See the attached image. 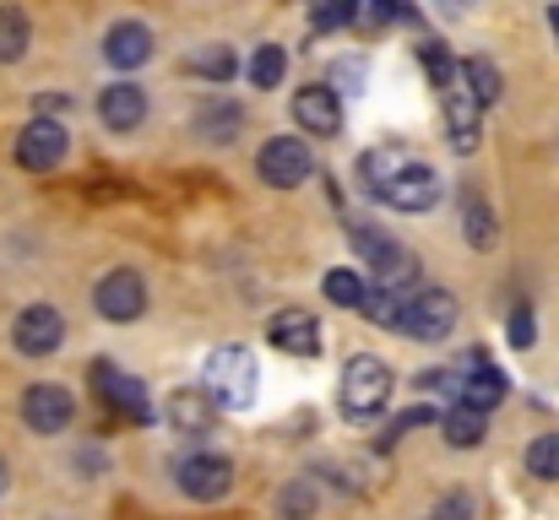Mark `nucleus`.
<instances>
[{
  "label": "nucleus",
  "instance_id": "nucleus-1",
  "mask_svg": "<svg viewBox=\"0 0 559 520\" xmlns=\"http://www.w3.org/2000/svg\"><path fill=\"white\" fill-rule=\"evenodd\" d=\"M255 385H261V368L250 347H217L201 368V390L217 401V412H245L255 401Z\"/></svg>",
  "mask_w": 559,
  "mask_h": 520
},
{
  "label": "nucleus",
  "instance_id": "nucleus-2",
  "mask_svg": "<svg viewBox=\"0 0 559 520\" xmlns=\"http://www.w3.org/2000/svg\"><path fill=\"white\" fill-rule=\"evenodd\" d=\"M348 239L359 244V261H370V277L380 293H407L413 282H418V255L413 250H402L391 233H380V228H365V222H354L348 228Z\"/></svg>",
  "mask_w": 559,
  "mask_h": 520
},
{
  "label": "nucleus",
  "instance_id": "nucleus-3",
  "mask_svg": "<svg viewBox=\"0 0 559 520\" xmlns=\"http://www.w3.org/2000/svg\"><path fill=\"white\" fill-rule=\"evenodd\" d=\"M337 401H343V418H374L385 401H391V368L370 358V352H359V358H348L343 363V385H337Z\"/></svg>",
  "mask_w": 559,
  "mask_h": 520
},
{
  "label": "nucleus",
  "instance_id": "nucleus-4",
  "mask_svg": "<svg viewBox=\"0 0 559 520\" xmlns=\"http://www.w3.org/2000/svg\"><path fill=\"white\" fill-rule=\"evenodd\" d=\"M451 326H456V299H451L445 288L413 293V299L402 304V321H396V331H402V337H418V342H440Z\"/></svg>",
  "mask_w": 559,
  "mask_h": 520
},
{
  "label": "nucleus",
  "instance_id": "nucleus-5",
  "mask_svg": "<svg viewBox=\"0 0 559 520\" xmlns=\"http://www.w3.org/2000/svg\"><path fill=\"white\" fill-rule=\"evenodd\" d=\"M71 418H76V396H71L66 385H55V379L27 385V396H22V423H27L33 434H66Z\"/></svg>",
  "mask_w": 559,
  "mask_h": 520
},
{
  "label": "nucleus",
  "instance_id": "nucleus-6",
  "mask_svg": "<svg viewBox=\"0 0 559 520\" xmlns=\"http://www.w3.org/2000/svg\"><path fill=\"white\" fill-rule=\"evenodd\" d=\"M93 310H98L104 321H115V326L142 321V310H147V282H142L131 266H120V271H109V277L93 288Z\"/></svg>",
  "mask_w": 559,
  "mask_h": 520
},
{
  "label": "nucleus",
  "instance_id": "nucleus-7",
  "mask_svg": "<svg viewBox=\"0 0 559 520\" xmlns=\"http://www.w3.org/2000/svg\"><path fill=\"white\" fill-rule=\"evenodd\" d=\"M11 342H16L22 358H49V352H60V342H66L60 310H55V304H27V310L11 321Z\"/></svg>",
  "mask_w": 559,
  "mask_h": 520
},
{
  "label": "nucleus",
  "instance_id": "nucleus-8",
  "mask_svg": "<svg viewBox=\"0 0 559 520\" xmlns=\"http://www.w3.org/2000/svg\"><path fill=\"white\" fill-rule=\"evenodd\" d=\"M71 153V136H66V125L60 120H27L22 125V136H16V164L27 173H49L60 158Z\"/></svg>",
  "mask_w": 559,
  "mask_h": 520
},
{
  "label": "nucleus",
  "instance_id": "nucleus-9",
  "mask_svg": "<svg viewBox=\"0 0 559 520\" xmlns=\"http://www.w3.org/2000/svg\"><path fill=\"white\" fill-rule=\"evenodd\" d=\"M93 385H98V396H104L126 423H153V401H147V385H142V379L120 374L115 363H93Z\"/></svg>",
  "mask_w": 559,
  "mask_h": 520
},
{
  "label": "nucleus",
  "instance_id": "nucleus-10",
  "mask_svg": "<svg viewBox=\"0 0 559 520\" xmlns=\"http://www.w3.org/2000/svg\"><path fill=\"white\" fill-rule=\"evenodd\" d=\"M261 179L266 184H277V190H294V184H305L310 179V147L299 142V136H272L266 147H261Z\"/></svg>",
  "mask_w": 559,
  "mask_h": 520
},
{
  "label": "nucleus",
  "instance_id": "nucleus-11",
  "mask_svg": "<svg viewBox=\"0 0 559 520\" xmlns=\"http://www.w3.org/2000/svg\"><path fill=\"white\" fill-rule=\"evenodd\" d=\"M180 488H186V499H195V505H217L234 488V467L223 456H186L180 461Z\"/></svg>",
  "mask_w": 559,
  "mask_h": 520
},
{
  "label": "nucleus",
  "instance_id": "nucleus-12",
  "mask_svg": "<svg viewBox=\"0 0 559 520\" xmlns=\"http://www.w3.org/2000/svg\"><path fill=\"white\" fill-rule=\"evenodd\" d=\"M294 120L299 131H316V136H337L343 131V104H337V87L332 82H310L294 93Z\"/></svg>",
  "mask_w": 559,
  "mask_h": 520
},
{
  "label": "nucleus",
  "instance_id": "nucleus-13",
  "mask_svg": "<svg viewBox=\"0 0 559 520\" xmlns=\"http://www.w3.org/2000/svg\"><path fill=\"white\" fill-rule=\"evenodd\" d=\"M266 342L294 352V358H321V326L310 310H277L266 321Z\"/></svg>",
  "mask_w": 559,
  "mask_h": 520
},
{
  "label": "nucleus",
  "instance_id": "nucleus-14",
  "mask_svg": "<svg viewBox=\"0 0 559 520\" xmlns=\"http://www.w3.org/2000/svg\"><path fill=\"white\" fill-rule=\"evenodd\" d=\"M445 131H451V147L467 158L478 153V131H484V104L467 93V82L445 87Z\"/></svg>",
  "mask_w": 559,
  "mask_h": 520
},
{
  "label": "nucleus",
  "instance_id": "nucleus-15",
  "mask_svg": "<svg viewBox=\"0 0 559 520\" xmlns=\"http://www.w3.org/2000/svg\"><path fill=\"white\" fill-rule=\"evenodd\" d=\"M380 201L396 206V211H429V206L440 201V173L429 169V164H407V169L385 184Z\"/></svg>",
  "mask_w": 559,
  "mask_h": 520
},
{
  "label": "nucleus",
  "instance_id": "nucleus-16",
  "mask_svg": "<svg viewBox=\"0 0 559 520\" xmlns=\"http://www.w3.org/2000/svg\"><path fill=\"white\" fill-rule=\"evenodd\" d=\"M98 120L109 125V131H142V120H147V93L136 87V82H109L104 93H98Z\"/></svg>",
  "mask_w": 559,
  "mask_h": 520
},
{
  "label": "nucleus",
  "instance_id": "nucleus-17",
  "mask_svg": "<svg viewBox=\"0 0 559 520\" xmlns=\"http://www.w3.org/2000/svg\"><path fill=\"white\" fill-rule=\"evenodd\" d=\"M104 60H109L115 71L147 65V60H153V27H147V22H115V27L104 33Z\"/></svg>",
  "mask_w": 559,
  "mask_h": 520
},
{
  "label": "nucleus",
  "instance_id": "nucleus-18",
  "mask_svg": "<svg viewBox=\"0 0 559 520\" xmlns=\"http://www.w3.org/2000/svg\"><path fill=\"white\" fill-rule=\"evenodd\" d=\"M169 423L186 434V439H206L212 434V423H217V401L206 396V390H175L169 396Z\"/></svg>",
  "mask_w": 559,
  "mask_h": 520
},
{
  "label": "nucleus",
  "instance_id": "nucleus-19",
  "mask_svg": "<svg viewBox=\"0 0 559 520\" xmlns=\"http://www.w3.org/2000/svg\"><path fill=\"white\" fill-rule=\"evenodd\" d=\"M402 169H407V153H402V147H370V153L359 158V184H365L370 195H385V184Z\"/></svg>",
  "mask_w": 559,
  "mask_h": 520
},
{
  "label": "nucleus",
  "instance_id": "nucleus-20",
  "mask_svg": "<svg viewBox=\"0 0 559 520\" xmlns=\"http://www.w3.org/2000/svg\"><path fill=\"white\" fill-rule=\"evenodd\" d=\"M506 390H511V379H506L500 368H489V374H473V379H462V396H456V407L489 412V407H500V401H506Z\"/></svg>",
  "mask_w": 559,
  "mask_h": 520
},
{
  "label": "nucleus",
  "instance_id": "nucleus-21",
  "mask_svg": "<svg viewBox=\"0 0 559 520\" xmlns=\"http://www.w3.org/2000/svg\"><path fill=\"white\" fill-rule=\"evenodd\" d=\"M186 71L190 76H206V82H228V76L239 71V60H234L228 44H201V49L186 55Z\"/></svg>",
  "mask_w": 559,
  "mask_h": 520
},
{
  "label": "nucleus",
  "instance_id": "nucleus-22",
  "mask_svg": "<svg viewBox=\"0 0 559 520\" xmlns=\"http://www.w3.org/2000/svg\"><path fill=\"white\" fill-rule=\"evenodd\" d=\"M321 288H326V299H332L337 310H365V304H370V282H365L359 271H348V266H332Z\"/></svg>",
  "mask_w": 559,
  "mask_h": 520
},
{
  "label": "nucleus",
  "instance_id": "nucleus-23",
  "mask_svg": "<svg viewBox=\"0 0 559 520\" xmlns=\"http://www.w3.org/2000/svg\"><path fill=\"white\" fill-rule=\"evenodd\" d=\"M462 82H467V93H473L478 104H500V65H495V60L467 55V60H462Z\"/></svg>",
  "mask_w": 559,
  "mask_h": 520
},
{
  "label": "nucleus",
  "instance_id": "nucleus-24",
  "mask_svg": "<svg viewBox=\"0 0 559 520\" xmlns=\"http://www.w3.org/2000/svg\"><path fill=\"white\" fill-rule=\"evenodd\" d=\"M27 38H33V27H27V11H16V5H0V65L22 60V55H27Z\"/></svg>",
  "mask_w": 559,
  "mask_h": 520
},
{
  "label": "nucleus",
  "instance_id": "nucleus-25",
  "mask_svg": "<svg viewBox=\"0 0 559 520\" xmlns=\"http://www.w3.org/2000/svg\"><path fill=\"white\" fill-rule=\"evenodd\" d=\"M440 434H445L456 450H473V445L484 439V412H473V407H451L445 423H440Z\"/></svg>",
  "mask_w": 559,
  "mask_h": 520
},
{
  "label": "nucleus",
  "instance_id": "nucleus-26",
  "mask_svg": "<svg viewBox=\"0 0 559 520\" xmlns=\"http://www.w3.org/2000/svg\"><path fill=\"white\" fill-rule=\"evenodd\" d=\"M283 71H288L283 44H261V49L250 55V82H255V87H277V82H283Z\"/></svg>",
  "mask_w": 559,
  "mask_h": 520
},
{
  "label": "nucleus",
  "instance_id": "nucleus-27",
  "mask_svg": "<svg viewBox=\"0 0 559 520\" xmlns=\"http://www.w3.org/2000/svg\"><path fill=\"white\" fill-rule=\"evenodd\" d=\"M239 125H245V114H239L234 104H217V109H206V114L195 120V131H201L206 142H234Z\"/></svg>",
  "mask_w": 559,
  "mask_h": 520
},
{
  "label": "nucleus",
  "instance_id": "nucleus-28",
  "mask_svg": "<svg viewBox=\"0 0 559 520\" xmlns=\"http://www.w3.org/2000/svg\"><path fill=\"white\" fill-rule=\"evenodd\" d=\"M527 472L544 483H559V434H538L527 445Z\"/></svg>",
  "mask_w": 559,
  "mask_h": 520
},
{
  "label": "nucleus",
  "instance_id": "nucleus-29",
  "mask_svg": "<svg viewBox=\"0 0 559 520\" xmlns=\"http://www.w3.org/2000/svg\"><path fill=\"white\" fill-rule=\"evenodd\" d=\"M495 239H500L495 211L484 206V195H467V244H473V250H489Z\"/></svg>",
  "mask_w": 559,
  "mask_h": 520
},
{
  "label": "nucleus",
  "instance_id": "nucleus-30",
  "mask_svg": "<svg viewBox=\"0 0 559 520\" xmlns=\"http://www.w3.org/2000/svg\"><path fill=\"white\" fill-rule=\"evenodd\" d=\"M277 510H283L288 520H310L316 516V483H310V477L288 483V488H283V499H277Z\"/></svg>",
  "mask_w": 559,
  "mask_h": 520
},
{
  "label": "nucleus",
  "instance_id": "nucleus-31",
  "mask_svg": "<svg viewBox=\"0 0 559 520\" xmlns=\"http://www.w3.org/2000/svg\"><path fill=\"white\" fill-rule=\"evenodd\" d=\"M343 22H354V5H348V0H332V5H316V11H310V27H316V33H337Z\"/></svg>",
  "mask_w": 559,
  "mask_h": 520
},
{
  "label": "nucleus",
  "instance_id": "nucleus-32",
  "mask_svg": "<svg viewBox=\"0 0 559 520\" xmlns=\"http://www.w3.org/2000/svg\"><path fill=\"white\" fill-rule=\"evenodd\" d=\"M538 342V315H533V304H516V315H511V347H527Z\"/></svg>",
  "mask_w": 559,
  "mask_h": 520
},
{
  "label": "nucleus",
  "instance_id": "nucleus-33",
  "mask_svg": "<svg viewBox=\"0 0 559 520\" xmlns=\"http://www.w3.org/2000/svg\"><path fill=\"white\" fill-rule=\"evenodd\" d=\"M424 423H445V418H440L435 407H407V412H402V418H396V423H391L385 434H402V428H424Z\"/></svg>",
  "mask_w": 559,
  "mask_h": 520
},
{
  "label": "nucleus",
  "instance_id": "nucleus-34",
  "mask_svg": "<svg viewBox=\"0 0 559 520\" xmlns=\"http://www.w3.org/2000/svg\"><path fill=\"white\" fill-rule=\"evenodd\" d=\"M467 516H473V499H467V494H451L429 520H467Z\"/></svg>",
  "mask_w": 559,
  "mask_h": 520
},
{
  "label": "nucleus",
  "instance_id": "nucleus-35",
  "mask_svg": "<svg viewBox=\"0 0 559 520\" xmlns=\"http://www.w3.org/2000/svg\"><path fill=\"white\" fill-rule=\"evenodd\" d=\"M11 488V467H5V456H0V494Z\"/></svg>",
  "mask_w": 559,
  "mask_h": 520
},
{
  "label": "nucleus",
  "instance_id": "nucleus-36",
  "mask_svg": "<svg viewBox=\"0 0 559 520\" xmlns=\"http://www.w3.org/2000/svg\"><path fill=\"white\" fill-rule=\"evenodd\" d=\"M549 22H555V33H559V5H555V11H549Z\"/></svg>",
  "mask_w": 559,
  "mask_h": 520
}]
</instances>
